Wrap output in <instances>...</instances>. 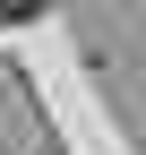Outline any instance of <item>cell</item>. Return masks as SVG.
Here are the masks:
<instances>
[{
	"label": "cell",
	"instance_id": "1",
	"mask_svg": "<svg viewBox=\"0 0 146 155\" xmlns=\"http://www.w3.org/2000/svg\"><path fill=\"white\" fill-rule=\"evenodd\" d=\"M26 17H43V0H0V26H26Z\"/></svg>",
	"mask_w": 146,
	"mask_h": 155
}]
</instances>
